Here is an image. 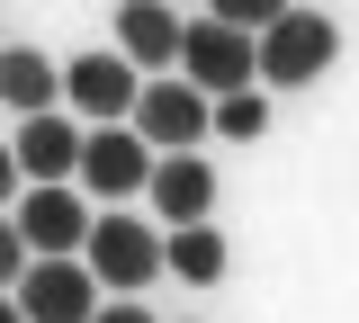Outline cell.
<instances>
[{
  "instance_id": "cell-6",
  "label": "cell",
  "mask_w": 359,
  "mask_h": 323,
  "mask_svg": "<svg viewBox=\"0 0 359 323\" xmlns=\"http://www.w3.org/2000/svg\"><path fill=\"white\" fill-rule=\"evenodd\" d=\"M144 171H153V144L135 135V126H90L81 162H72V188H90V198H135Z\"/></svg>"
},
{
  "instance_id": "cell-17",
  "label": "cell",
  "mask_w": 359,
  "mask_h": 323,
  "mask_svg": "<svg viewBox=\"0 0 359 323\" xmlns=\"http://www.w3.org/2000/svg\"><path fill=\"white\" fill-rule=\"evenodd\" d=\"M18 188H27V180H18V162H9V144H0V216H9V198H18Z\"/></svg>"
},
{
  "instance_id": "cell-11",
  "label": "cell",
  "mask_w": 359,
  "mask_h": 323,
  "mask_svg": "<svg viewBox=\"0 0 359 323\" xmlns=\"http://www.w3.org/2000/svg\"><path fill=\"white\" fill-rule=\"evenodd\" d=\"M117 54H126L135 72H171V63H180L171 0H126V9H117Z\"/></svg>"
},
{
  "instance_id": "cell-1",
  "label": "cell",
  "mask_w": 359,
  "mask_h": 323,
  "mask_svg": "<svg viewBox=\"0 0 359 323\" xmlns=\"http://www.w3.org/2000/svg\"><path fill=\"white\" fill-rule=\"evenodd\" d=\"M332 54H341V27L314 18V9H287V18H269L252 36V81L261 90H306V81L332 72Z\"/></svg>"
},
{
  "instance_id": "cell-19",
  "label": "cell",
  "mask_w": 359,
  "mask_h": 323,
  "mask_svg": "<svg viewBox=\"0 0 359 323\" xmlns=\"http://www.w3.org/2000/svg\"><path fill=\"white\" fill-rule=\"evenodd\" d=\"M0 323H27V315H18V296H0Z\"/></svg>"
},
{
  "instance_id": "cell-12",
  "label": "cell",
  "mask_w": 359,
  "mask_h": 323,
  "mask_svg": "<svg viewBox=\"0 0 359 323\" xmlns=\"http://www.w3.org/2000/svg\"><path fill=\"white\" fill-rule=\"evenodd\" d=\"M63 99V63L36 46H0V108H18V117H36Z\"/></svg>"
},
{
  "instance_id": "cell-2",
  "label": "cell",
  "mask_w": 359,
  "mask_h": 323,
  "mask_svg": "<svg viewBox=\"0 0 359 323\" xmlns=\"http://www.w3.org/2000/svg\"><path fill=\"white\" fill-rule=\"evenodd\" d=\"M81 270L99 278V296H108V287H117V296H144V287L162 278V233H144L135 216H90Z\"/></svg>"
},
{
  "instance_id": "cell-13",
  "label": "cell",
  "mask_w": 359,
  "mask_h": 323,
  "mask_svg": "<svg viewBox=\"0 0 359 323\" xmlns=\"http://www.w3.org/2000/svg\"><path fill=\"white\" fill-rule=\"evenodd\" d=\"M224 261H233V252H224V233H216V225H171V242H162V270L189 278V287H216Z\"/></svg>"
},
{
  "instance_id": "cell-7",
  "label": "cell",
  "mask_w": 359,
  "mask_h": 323,
  "mask_svg": "<svg viewBox=\"0 0 359 323\" xmlns=\"http://www.w3.org/2000/svg\"><path fill=\"white\" fill-rule=\"evenodd\" d=\"M135 90H144V72H135L126 54H72V63H63V99L81 108L90 126H126Z\"/></svg>"
},
{
  "instance_id": "cell-4",
  "label": "cell",
  "mask_w": 359,
  "mask_h": 323,
  "mask_svg": "<svg viewBox=\"0 0 359 323\" xmlns=\"http://www.w3.org/2000/svg\"><path fill=\"white\" fill-rule=\"evenodd\" d=\"M9 225H18V242H27V261H45V252H81L90 207H81L72 180H27L18 198H9Z\"/></svg>"
},
{
  "instance_id": "cell-14",
  "label": "cell",
  "mask_w": 359,
  "mask_h": 323,
  "mask_svg": "<svg viewBox=\"0 0 359 323\" xmlns=\"http://www.w3.org/2000/svg\"><path fill=\"white\" fill-rule=\"evenodd\" d=\"M207 126H216L224 144H261L269 135V99L261 90H224V99H207Z\"/></svg>"
},
{
  "instance_id": "cell-16",
  "label": "cell",
  "mask_w": 359,
  "mask_h": 323,
  "mask_svg": "<svg viewBox=\"0 0 359 323\" xmlns=\"http://www.w3.org/2000/svg\"><path fill=\"white\" fill-rule=\"evenodd\" d=\"M18 270H27V242H18V225H9V216H0V296L18 287Z\"/></svg>"
},
{
  "instance_id": "cell-5",
  "label": "cell",
  "mask_w": 359,
  "mask_h": 323,
  "mask_svg": "<svg viewBox=\"0 0 359 323\" xmlns=\"http://www.w3.org/2000/svg\"><path fill=\"white\" fill-rule=\"evenodd\" d=\"M180 81H189V90H207V99L261 90V81H252V36H243V27H216V18L180 27Z\"/></svg>"
},
{
  "instance_id": "cell-10",
  "label": "cell",
  "mask_w": 359,
  "mask_h": 323,
  "mask_svg": "<svg viewBox=\"0 0 359 323\" xmlns=\"http://www.w3.org/2000/svg\"><path fill=\"white\" fill-rule=\"evenodd\" d=\"M9 162H18V180H72V162H81V135H72V117H63V108H36V117H18V135H9Z\"/></svg>"
},
{
  "instance_id": "cell-15",
  "label": "cell",
  "mask_w": 359,
  "mask_h": 323,
  "mask_svg": "<svg viewBox=\"0 0 359 323\" xmlns=\"http://www.w3.org/2000/svg\"><path fill=\"white\" fill-rule=\"evenodd\" d=\"M207 18H216V27H243V36H261L269 18H287V0H207Z\"/></svg>"
},
{
  "instance_id": "cell-9",
  "label": "cell",
  "mask_w": 359,
  "mask_h": 323,
  "mask_svg": "<svg viewBox=\"0 0 359 323\" xmlns=\"http://www.w3.org/2000/svg\"><path fill=\"white\" fill-rule=\"evenodd\" d=\"M144 198H153L162 225H207V216H216V162H198V153H162V162L144 171Z\"/></svg>"
},
{
  "instance_id": "cell-18",
  "label": "cell",
  "mask_w": 359,
  "mask_h": 323,
  "mask_svg": "<svg viewBox=\"0 0 359 323\" xmlns=\"http://www.w3.org/2000/svg\"><path fill=\"white\" fill-rule=\"evenodd\" d=\"M90 323H153V315H144V305H99Z\"/></svg>"
},
{
  "instance_id": "cell-3",
  "label": "cell",
  "mask_w": 359,
  "mask_h": 323,
  "mask_svg": "<svg viewBox=\"0 0 359 323\" xmlns=\"http://www.w3.org/2000/svg\"><path fill=\"white\" fill-rule=\"evenodd\" d=\"M9 296H18L27 323H90V315H99V278L81 270V252H45V261H27Z\"/></svg>"
},
{
  "instance_id": "cell-8",
  "label": "cell",
  "mask_w": 359,
  "mask_h": 323,
  "mask_svg": "<svg viewBox=\"0 0 359 323\" xmlns=\"http://www.w3.org/2000/svg\"><path fill=\"white\" fill-rule=\"evenodd\" d=\"M126 126L153 144V153H189V144L207 135V90H189V81H144Z\"/></svg>"
}]
</instances>
